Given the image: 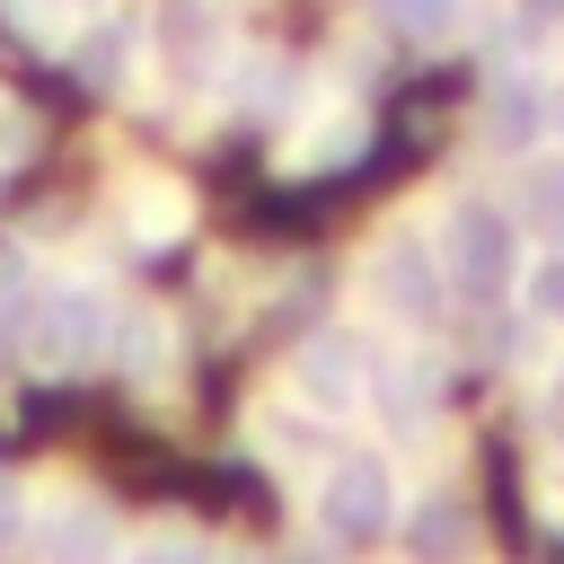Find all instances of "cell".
I'll return each mask as SVG.
<instances>
[{"label":"cell","mask_w":564,"mask_h":564,"mask_svg":"<svg viewBox=\"0 0 564 564\" xmlns=\"http://www.w3.org/2000/svg\"><path fill=\"white\" fill-rule=\"evenodd\" d=\"M441 264H449V291H467V300H502V291H520V229H511V212H494V203H458L449 212V229H441Z\"/></svg>","instance_id":"1"},{"label":"cell","mask_w":564,"mask_h":564,"mask_svg":"<svg viewBox=\"0 0 564 564\" xmlns=\"http://www.w3.org/2000/svg\"><path fill=\"white\" fill-rule=\"evenodd\" d=\"M317 520H326V538H344V546L379 538V529L397 520V476H388V458H379V449L326 458V476H317Z\"/></svg>","instance_id":"2"},{"label":"cell","mask_w":564,"mask_h":564,"mask_svg":"<svg viewBox=\"0 0 564 564\" xmlns=\"http://www.w3.org/2000/svg\"><path fill=\"white\" fill-rule=\"evenodd\" d=\"M26 344H35V361H44V370L97 361V352L115 344V308H106L97 291H44V300H35V326H26Z\"/></svg>","instance_id":"3"},{"label":"cell","mask_w":564,"mask_h":564,"mask_svg":"<svg viewBox=\"0 0 564 564\" xmlns=\"http://www.w3.org/2000/svg\"><path fill=\"white\" fill-rule=\"evenodd\" d=\"M370 282H379V300H388L397 317H414V326H432V317L449 308V264H441V247H423L414 229H397V238L370 256Z\"/></svg>","instance_id":"4"},{"label":"cell","mask_w":564,"mask_h":564,"mask_svg":"<svg viewBox=\"0 0 564 564\" xmlns=\"http://www.w3.org/2000/svg\"><path fill=\"white\" fill-rule=\"evenodd\" d=\"M405 538H414L423 564H467V555H476V511L449 502V494H423V511L405 520Z\"/></svg>","instance_id":"5"},{"label":"cell","mask_w":564,"mask_h":564,"mask_svg":"<svg viewBox=\"0 0 564 564\" xmlns=\"http://www.w3.org/2000/svg\"><path fill=\"white\" fill-rule=\"evenodd\" d=\"M511 220L520 229H564V150H538V159H520V176H511Z\"/></svg>","instance_id":"6"},{"label":"cell","mask_w":564,"mask_h":564,"mask_svg":"<svg viewBox=\"0 0 564 564\" xmlns=\"http://www.w3.org/2000/svg\"><path fill=\"white\" fill-rule=\"evenodd\" d=\"M44 555L53 564H115V520L97 502H70V511L44 520Z\"/></svg>","instance_id":"7"},{"label":"cell","mask_w":564,"mask_h":564,"mask_svg":"<svg viewBox=\"0 0 564 564\" xmlns=\"http://www.w3.org/2000/svg\"><path fill=\"white\" fill-rule=\"evenodd\" d=\"M159 44H167L176 70H203V62L220 53V18H212L203 0H167V9H159Z\"/></svg>","instance_id":"8"},{"label":"cell","mask_w":564,"mask_h":564,"mask_svg":"<svg viewBox=\"0 0 564 564\" xmlns=\"http://www.w3.org/2000/svg\"><path fill=\"white\" fill-rule=\"evenodd\" d=\"M538 123H546V97H538L529 79H494V97H485V132H494L502 150H529Z\"/></svg>","instance_id":"9"},{"label":"cell","mask_w":564,"mask_h":564,"mask_svg":"<svg viewBox=\"0 0 564 564\" xmlns=\"http://www.w3.org/2000/svg\"><path fill=\"white\" fill-rule=\"evenodd\" d=\"M300 388H308L317 405H352V397H361V361H344V344L326 335V344L300 352Z\"/></svg>","instance_id":"10"},{"label":"cell","mask_w":564,"mask_h":564,"mask_svg":"<svg viewBox=\"0 0 564 564\" xmlns=\"http://www.w3.org/2000/svg\"><path fill=\"white\" fill-rule=\"evenodd\" d=\"M379 18L397 35H414V44H449L467 26V0H379Z\"/></svg>","instance_id":"11"},{"label":"cell","mask_w":564,"mask_h":564,"mask_svg":"<svg viewBox=\"0 0 564 564\" xmlns=\"http://www.w3.org/2000/svg\"><path fill=\"white\" fill-rule=\"evenodd\" d=\"M132 238H141V247L185 238V194H176V185H132Z\"/></svg>","instance_id":"12"},{"label":"cell","mask_w":564,"mask_h":564,"mask_svg":"<svg viewBox=\"0 0 564 564\" xmlns=\"http://www.w3.org/2000/svg\"><path fill=\"white\" fill-rule=\"evenodd\" d=\"M361 159V115H335L326 132H308V150H291V167H344Z\"/></svg>","instance_id":"13"},{"label":"cell","mask_w":564,"mask_h":564,"mask_svg":"<svg viewBox=\"0 0 564 564\" xmlns=\"http://www.w3.org/2000/svg\"><path fill=\"white\" fill-rule=\"evenodd\" d=\"M520 300H529V317L564 326V256H538V264L520 273Z\"/></svg>","instance_id":"14"},{"label":"cell","mask_w":564,"mask_h":564,"mask_svg":"<svg viewBox=\"0 0 564 564\" xmlns=\"http://www.w3.org/2000/svg\"><path fill=\"white\" fill-rule=\"evenodd\" d=\"M123 53H132V26H97V35L79 44V70H88L97 88H115V79H123Z\"/></svg>","instance_id":"15"},{"label":"cell","mask_w":564,"mask_h":564,"mask_svg":"<svg viewBox=\"0 0 564 564\" xmlns=\"http://www.w3.org/2000/svg\"><path fill=\"white\" fill-rule=\"evenodd\" d=\"M115 564H212L185 529H167V538H141V546H115Z\"/></svg>","instance_id":"16"},{"label":"cell","mask_w":564,"mask_h":564,"mask_svg":"<svg viewBox=\"0 0 564 564\" xmlns=\"http://www.w3.org/2000/svg\"><path fill=\"white\" fill-rule=\"evenodd\" d=\"M18 529H26V485L0 476V538H18Z\"/></svg>","instance_id":"17"},{"label":"cell","mask_w":564,"mask_h":564,"mask_svg":"<svg viewBox=\"0 0 564 564\" xmlns=\"http://www.w3.org/2000/svg\"><path fill=\"white\" fill-rule=\"evenodd\" d=\"M546 123H555V132H564V88H555V97H546Z\"/></svg>","instance_id":"18"},{"label":"cell","mask_w":564,"mask_h":564,"mask_svg":"<svg viewBox=\"0 0 564 564\" xmlns=\"http://www.w3.org/2000/svg\"><path fill=\"white\" fill-rule=\"evenodd\" d=\"M546 414H555V432H564V388H555V397H546Z\"/></svg>","instance_id":"19"},{"label":"cell","mask_w":564,"mask_h":564,"mask_svg":"<svg viewBox=\"0 0 564 564\" xmlns=\"http://www.w3.org/2000/svg\"><path fill=\"white\" fill-rule=\"evenodd\" d=\"M291 564H335V555H317V546H308V555H291Z\"/></svg>","instance_id":"20"}]
</instances>
